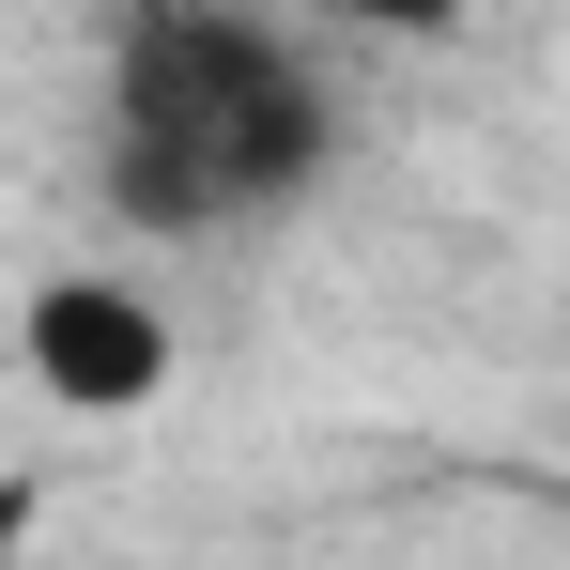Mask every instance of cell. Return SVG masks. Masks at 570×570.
<instances>
[{"label":"cell","mask_w":570,"mask_h":570,"mask_svg":"<svg viewBox=\"0 0 570 570\" xmlns=\"http://www.w3.org/2000/svg\"><path fill=\"white\" fill-rule=\"evenodd\" d=\"M324 155H340V94L278 16H232V0L124 16L94 108V186L124 232H155V247L263 232L324 186Z\"/></svg>","instance_id":"1"},{"label":"cell","mask_w":570,"mask_h":570,"mask_svg":"<svg viewBox=\"0 0 570 570\" xmlns=\"http://www.w3.org/2000/svg\"><path fill=\"white\" fill-rule=\"evenodd\" d=\"M16 355H31V385L62 416H139V401H170V308L124 263H62L16 308Z\"/></svg>","instance_id":"2"}]
</instances>
